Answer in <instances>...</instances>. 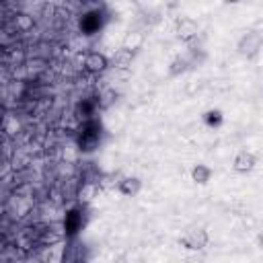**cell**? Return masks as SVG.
Wrapping results in <instances>:
<instances>
[{
    "instance_id": "277c9868",
    "label": "cell",
    "mask_w": 263,
    "mask_h": 263,
    "mask_svg": "<svg viewBox=\"0 0 263 263\" xmlns=\"http://www.w3.org/2000/svg\"><path fill=\"white\" fill-rule=\"evenodd\" d=\"M208 242H210V234H208V230L201 228V226L189 228V230L179 238V245H181L183 249H187V251H201V249L208 247Z\"/></svg>"
},
{
    "instance_id": "52a82bcc",
    "label": "cell",
    "mask_w": 263,
    "mask_h": 263,
    "mask_svg": "<svg viewBox=\"0 0 263 263\" xmlns=\"http://www.w3.org/2000/svg\"><path fill=\"white\" fill-rule=\"evenodd\" d=\"M107 68H111V60L101 51H88L84 55V70L90 74H103Z\"/></svg>"
},
{
    "instance_id": "3957f363",
    "label": "cell",
    "mask_w": 263,
    "mask_h": 263,
    "mask_svg": "<svg viewBox=\"0 0 263 263\" xmlns=\"http://www.w3.org/2000/svg\"><path fill=\"white\" fill-rule=\"evenodd\" d=\"M197 35H199V25H197L195 18H191V16H179L177 18V23H175V37L181 43L189 45V43H193L197 39Z\"/></svg>"
},
{
    "instance_id": "ba28073f",
    "label": "cell",
    "mask_w": 263,
    "mask_h": 263,
    "mask_svg": "<svg viewBox=\"0 0 263 263\" xmlns=\"http://www.w3.org/2000/svg\"><path fill=\"white\" fill-rule=\"evenodd\" d=\"M257 166V156L249 150H240L232 160V171L238 175H247Z\"/></svg>"
},
{
    "instance_id": "5b68a950",
    "label": "cell",
    "mask_w": 263,
    "mask_h": 263,
    "mask_svg": "<svg viewBox=\"0 0 263 263\" xmlns=\"http://www.w3.org/2000/svg\"><path fill=\"white\" fill-rule=\"evenodd\" d=\"M84 226V210H82V203L70 208L66 212V218H64V234L66 238H74Z\"/></svg>"
},
{
    "instance_id": "9a60e30c",
    "label": "cell",
    "mask_w": 263,
    "mask_h": 263,
    "mask_svg": "<svg viewBox=\"0 0 263 263\" xmlns=\"http://www.w3.org/2000/svg\"><path fill=\"white\" fill-rule=\"evenodd\" d=\"M117 90L115 88H105L101 95H99V99H97V103H99V109L101 111H107L109 107H113L115 105V101H117Z\"/></svg>"
},
{
    "instance_id": "4fadbf2b",
    "label": "cell",
    "mask_w": 263,
    "mask_h": 263,
    "mask_svg": "<svg viewBox=\"0 0 263 263\" xmlns=\"http://www.w3.org/2000/svg\"><path fill=\"white\" fill-rule=\"evenodd\" d=\"M97 193H99V183L97 181H82V185L78 189V201L82 205H86L97 197Z\"/></svg>"
},
{
    "instance_id": "e0dca14e",
    "label": "cell",
    "mask_w": 263,
    "mask_h": 263,
    "mask_svg": "<svg viewBox=\"0 0 263 263\" xmlns=\"http://www.w3.org/2000/svg\"><path fill=\"white\" fill-rule=\"evenodd\" d=\"M14 25H16V29L18 31H31L33 29V25H35V21H33V16L29 14V12H16L14 14Z\"/></svg>"
},
{
    "instance_id": "ac0fdd59",
    "label": "cell",
    "mask_w": 263,
    "mask_h": 263,
    "mask_svg": "<svg viewBox=\"0 0 263 263\" xmlns=\"http://www.w3.org/2000/svg\"><path fill=\"white\" fill-rule=\"evenodd\" d=\"M115 263H127V259H125V257H119V259H117Z\"/></svg>"
},
{
    "instance_id": "8fae6325",
    "label": "cell",
    "mask_w": 263,
    "mask_h": 263,
    "mask_svg": "<svg viewBox=\"0 0 263 263\" xmlns=\"http://www.w3.org/2000/svg\"><path fill=\"white\" fill-rule=\"evenodd\" d=\"M191 66H195V62H193L189 55H177V58H173L171 64H168V76H171V78L181 76V74H185Z\"/></svg>"
},
{
    "instance_id": "5bb4252c",
    "label": "cell",
    "mask_w": 263,
    "mask_h": 263,
    "mask_svg": "<svg viewBox=\"0 0 263 263\" xmlns=\"http://www.w3.org/2000/svg\"><path fill=\"white\" fill-rule=\"evenodd\" d=\"M142 45H144V33H140V31H129V33H125L123 43H121L123 49H129V51H134V53L140 51Z\"/></svg>"
},
{
    "instance_id": "2e32d148",
    "label": "cell",
    "mask_w": 263,
    "mask_h": 263,
    "mask_svg": "<svg viewBox=\"0 0 263 263\" xmlns=\"http://www.w3.org/2000/svg\"><path fill=\"white\" fill-rule=\"evenodd\" d=\"M203 123L208 127H220L224 123V113L220 109H208L203 113Z\"/></svg>"
},
{
    "instance_id": "7c38bea8",
    "label": "cell",
    "mask_w": 263,
    "mask_h": 263,
    "mask_svg": "<svg viewBox=\"0 0 263 263\" xmlns=\"http://www.w3.org/2000/svg\"><path fill=\"white\" fill-rule=\"evenodd\" d=\"M212 175H214L212 166H208V164H203V162H197V164H193V168H191V181L197 183V185H208L210 179H212Z\"/></svg>"
},
{
    "instance_id": "30bf717a",
    "label": "cell",
    "mask_w": 263,
    "mask_h": 263,
    "mask_svg": "<svg viewBox=\"0 0 263 263\" xmlns=\"http://www.w3.org/2000/svg\"><path fill=\"white\" fill-rule=\"evenodd\" d=\"M140 189H142V179L140 177H123L117 183V191L123 197H134V195L140 193Z\"/></svg>"
},
{
    "instance_id": "9c48e42d",
    "label": "cell",
    "mask_w": 263,
    "mask_h": 263,
    "mask_svg": "<svg viewBox=\"0 0 263 263\" xmlns=\"http://www.w3.org/2000/svg\"><path fill=\"white\" fill-rule=\"evenodd\" d=\"M134 58H136V53L134 51H129V49H123V47H119L109 60H111V68H115V70H129L132 68V64H134Z\"/></svg>"
},
{
    "instance_id": "7a4b0ae2",
    "label": "cell",
    "mask_w": 263,
    "mask_h": 263,
    "mask_svg": "<svg viewBox=\"0 0 263 263\" xmlns=\"http://www.w3.org/2000/svg\"><path fill=\"white\" fill-rule=\"evenodd\" d=\"M263 49V35L259 31H247L238 41H236V51L247 58L253 60L259 55V51Z\"/></svg>"
},
{
    "instance_id": "6da1fadb",
    "label": "cell",
    "mask_w": 263,
    "mask_h": 263,
    "mask_svg": "<svg viewBox=\"0 0 263 263\" xmlns=\"http://www.w3.org/2000/svg\"><path fill=\"white\" fill-rule=\"evenodd\" d=\"M101 136H103V125H101V121H99L97 117L82 121L80 134H78V138H76L80 152H84V154L95 152V150L99 148V144H101Z\"/></svg>"
},
{
    "instance_id": "8992f818",
    "label": "cell",
    "mask_w": 263,
    "mask_h": 263,
    "mask_svg": "<svg viewBox=\"0 0 263 263\" xmlns=\"http://www.w3.org/2000/svg\"><path fill=\"white\" fill-rule=\"evenodd\" d=\"M78 25H80V31H82L84 35H95V33H99V31L103 29V25H105V14H103L99 8H92V10H88V12H84V14L80 16Z\"/></svg>"
}]
</instances>
